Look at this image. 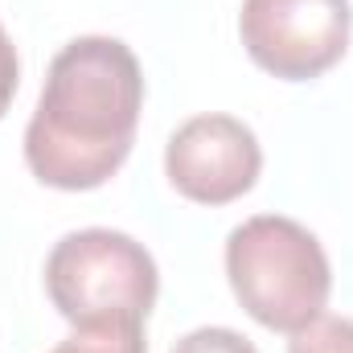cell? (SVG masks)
<instances>
[{
	"label": "cell",
	"mask_w": 353,
	"mask_h": 353,
	"mask_svg": "<svg viewBox=\"0 0 353 353\" xmlns=\"http://www.w3.org/2000/svg\"><path fill=\"white\" fill-rule=\"evenodd\" d=\"M173 353H259L234 329H193L173 345Z\"/></svg>",
	"instance_id": "obj_8"
},
{
	"label": "cell",
	"mask_w": 353,
	"mask_h": 353,
	"mask_svg": "<svg viewBox=\"0 0 353 353\" xmlns=\"http://www.w3.org/2000/svg\"><path fill=\"white\" fill-rule=\"evenodd\" d=\"M288 353H353V321L350 316H316L308 329L292 333Z\"/></svg>",
	"instance_id": "obj_7"
},
{
	"label": "cell",
	"mask_w": 353,
	"mask_h": 353,
	"mask_svg": "<svg viewBox=\"0 0 353 353\" xmlns=\"http://www.w3.org/2000/svg\"><path fill=\"white\" fill-rule=\"evenodd\" d=\"M12 94H17V50H12L8 33H4V25H0V119H4Z\"/></svg>",
	"instance_id": "obj_9"
},
{
	"label": "cell",
	"mask_w": 353,
	"mask_h": 353,
	"mask_svg": "<svg viewBox=\"0 0 353 353\" xmlns=\"http://www.w3.org/2000/svg\"><path fill=\"white\" fill-rule=\"evenodd\" d=\"M350 29V0H243L239 17L251 62L283 83H308L337 66Z\"/></svg>",
	"instance_id": "obj_4"
},
{
	"label": "cell",
	"mask_w": 353,
	"mask_h": 353,
	"mask_svg": "<svg viewBox=\"0 0 353 353\" xmlns=\"http://www.w3.org/2000/svg\"><path fill=\"white\" fill-rule=\"evenodd\" d=\"M263 169L255 132L234 115H197L181 123L165 152V173L181 197L197 205H226L243 197Z\"/></svg>",
	"instance_id": "obj_5"
},
{
	"label": "cell",
	"mask_w": 353,
	"mask_h": 353,
	"mask_svg": "<svg viewBox=\"0 0 353 353\" xmlns=\"http://www.w3.org/2000/svg\"><path fill=\"white\" fill-rule=\"evenodd\" d=\"M226 275L239 304L271 333H300L329 308L333 271L312 230L259 214L230 230Z\"/></svg>",
	"instance_id": "obj_2"
},
{
	"label": "cell",
	"mask_w": 353,
	"mask_h": 353,
	"mask_svg": "<svg viewBox=\"0 0 353 353\" xmlns=\"http://www.w3.org/2000/svg\"><path fill=\"white\" fill-rule=\"evenodd\" d=\"M46 292L54 308L74 325H144L161 275L144 243L119 230H74L46 259Z\"/></svg>",
	"instance_id": "obj_3"
},
{
	"label": "cell",
	"mask_w": 353,
	"mask_h": 353,
	"mask_svg": "<svg viewBox=\"0 0 353 353\" xmlns=\"http://www.w3.org/2000/svg\"><path fill=\"white\" fill-rule=\"evenodd\" d=\"M144 107V74L119 37L70 41L46 74L25 128V165L50 189L83 193L128 161Z\"/></svg>",
	"instance_id": "obj_1"
},
{
	"label": "cell",
	"mask_w": 353,
	"mask_h": 353,
	"mask_svg": "<svg viewBox=\"0 0 353 353\" xmlns=\"http://www.w3.org/2000/svg\"><path fill=\"white\" fill-rule=\"evenodd\" d=\"M54 353H144V325H94L74 329Z\"/></svg>",
	"instance_id": "obj_6"
}]
</instances>
